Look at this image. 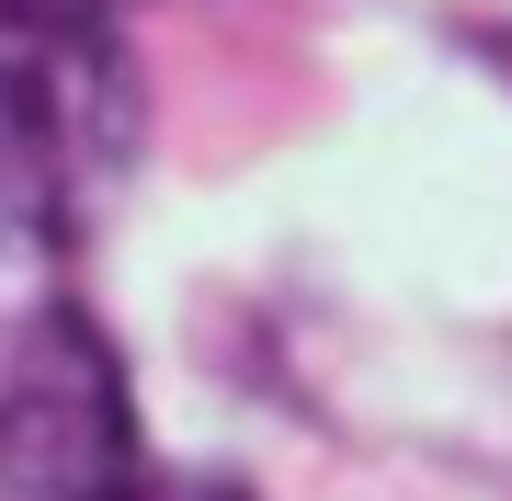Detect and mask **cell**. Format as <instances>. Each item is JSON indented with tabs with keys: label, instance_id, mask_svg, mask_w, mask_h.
<instances>
[{
	"label": "cell",
	"instance_id": "cell-1",
	"mask_svg": "<svg viewBox=\"0 0 512 501\" xmlns=\"http://www.w3.org/2000/svg\"><path fill=\"white\" fill-rule=\"evenodd\" d=\"M126 149L137 103L114 35H57L0 12V251H69Z\"/></svg>",
	"mask_w": 512,
	"mask_h": 501
},
{
	"label": "cell",
	"instance_id": "cell-2",
	"mask_svg": "<svg viewBox=\"0 0 512 501\" xmlns=\"http://www.w3.org/2000/svg\"><path fill=\"white\" fill-rule=\"evenodd\" d=\"M137 467L126 365L80 308H23L0 331V479L23 501H103Z\"/></svg>",
	"mask_w": 512,
	"mask_h": 501
},
{
	"label": "cell",
	"instance_id": "cell-3",
	"mask_svg": "<svg viewBox=\"0 0 512 501\" xmlns=\"http://www.w3.org/2000/svg\"><path fill=\"white\" fill-rule=\"evenodd\" d=\"M103 501H251L239 479H205V467H126Z\"/></svg>",
	"mask_w": 512,
	"mask_h": 501
},
{
	"label": "cell",
	"instance_id": "cell-4",
	"mask_svg": "<svg viewBox=\"0 0 512 501\" xmlns=\"http://www.w3.org/2000/svg\"><path fill=\"white\" fill-rule=\"evenodd\" d=\"M12 23H57V35H114V0H0Z\"/></svg>",
	"mask_w": 512,
	"mask_h": 501
}]
</instances>
